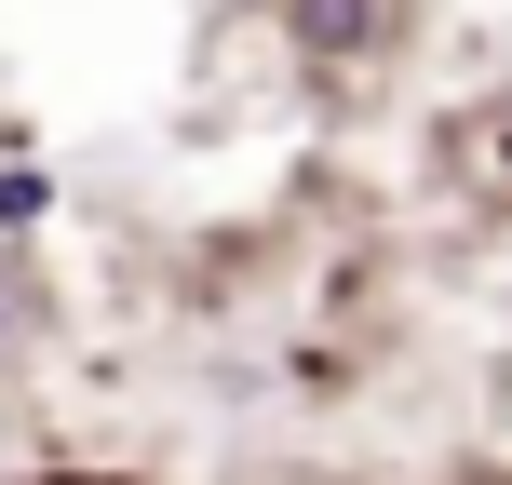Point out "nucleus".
Here are the masks:
<instances>
[{
	"instance_id": "f257e3e1",
	"label": "nucleus",
	"mask_w": 512,
	"mask_h": 485,
	"mask_svg": "<svg viewBox=\"0 0 512 485\" xmlns=\"http://www.w3.org/2000/svg\"><path fill=\"white\" fill-rule=\"evenodd\" d=\"M270 41L310 108H378L391 68L418 54V0H270Z\"/></svg>"
},
{
	"instance_id": "f03ea898",
	"label": "nucleus",
	"mask_w": 512,
	"mask_h": 485,
	"mask_svg": "<svg viewBox=\"0 0 512 485\" xmlns=\"http://www.w3.org/2000/svg\"><path fill=\"white\" fill-rule=\"evenodd\" d=\"M432 189L472 216V230H512V68L486 81V95L445 108V135H432Z\"/></svg>"
},
{
	"instance_id": "7ed1b4c3",
	"label": "nucleus",
	"mask_w": 512,
	"mask_h": 485,
	"mask_svg": "<svg viewBox=\"0 0 512 485\" xmlns=\"http://www.w3.org/2000/svg\"><path fill=\"white\" fill-rule=\"evenodd\" d=\"M41 337V243H0V364Z\"/></svg>"
},
{
	"instance_id": "20e7f679",
	"label": "nucleus",
	"mask_w": 512,
	"mask_h": 485,
	"mask_svg": "<svg viewBox=\"0 0 512 485\" xmlns=\"http://www.w3.org/2000/svg\"><path fill=\"white\" fill-rule=\"evenodd\" d=\"M41 230H54V176L27 149H0V243H41Z\"/></svg>"
},
{
	"instance_id": "39448f33",
	"label": "nucleus",
	"mask_w": 512,
	"mask_h": 485,
	"mask_svg": "<svg viewBox=\"0 0 512 485\" xmlns=\"http://www.w3.org/2000/svg\"><path fill=\"white\" fill-rule=\"evenodd\" d=\"M14 485H149V472H122V459H41V472H14Z\"/></svg>"
}]
</instances>
